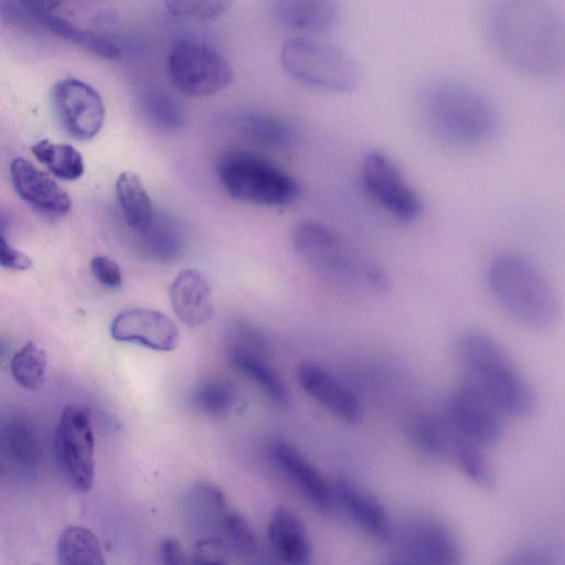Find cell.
<instances>
[{
    "label": "cell",
    "mask_w": 565,
    "mask_h": 565,
    "mask_svg": "<svg viewBox=\"0 0 565 565\" xmlns=\"http://www.w3.org/2000/svg\"><path fill=\"white\" fill-rule=\"evenodd\" d=\"M417 106L428 131L449 146H482L500 128V115L491 98L459 79L437 78L426 83L418 94Z\"/></svg>",
    "instance_id": "obj_2"
},
{
    "label": "cell",
    "mask_w": 565,
    "mask_h": 565,
    "mask_svg": "<svg viewBox=\"0 0 565 565\" xmlns=\"http://www.w3.org/2000/svg\"><path fill=\"white\" fill-rule=\"evenodd\" d=\"M294 245L322 275L341 287L384 292L390 280L375 262L351 246L328 226L303 221L295 226Z\"/></svg>",
    "instance_id": "obj_5"
},
{
    "label": "cell",
    "mask_w": 565,
    "mask_h": 565,
    "mask_svg": "<svg viewBox=\"0 0 565 565\" xmlns=\"http://www.w3.org/2000/svg\"><path fill=\"white\" fill-rule=\"evenodd\" d=\"M138 235L141 253L151 259L173 262L182 252V236L169 218L154 216L151 225Z\"/></svg>",
    "instance_id": "obj_30"
},
{
    "label": "cell",
    "mask_w": 565,
    "mask_h": 565,
    "mask_svg": "<svg viewBox=\"0 0 565 565\" xmlns=\"http://www.w3.org/2000/svg\"><path fill=\"white\" fill-rule=\"evenodd\" d=\"M218 182L233 199L265 206H284L300 194L298 181L282 167L252 150H227L216 160Z\"/></svg>",
    "instance_id": "obj_6"
},
{
    "label": "cell",
    "mask_w": 565,
    "mask_h": 565,
    "mask_svg": "<svg viewBox=\"0 0 565 565\" xmlns=\"http://www.w3.org/2000/svg\"><path fill=\"white\" fill-rule=\"evenodd\" d=\"M360 181L373 203L394 220L413 223L420 216L419 193L387 153L376 149L367 151L361 161Z\"/></svg>",
    "instance_id": "obj_10"
},
{
    "label": "cell",
    "mask_w": 565,
    "mask_h": 565,
    "mask_svg": "<svg viewBox=\"0 0 565 565\" xmlns=\"http://www.w3.org/2000/svg\"><path fill=\"white\" fill-rule=\"evenodd\" d=\"M36 18L52 14L64 0H19Z\"/></svg>",
    "instance_id": "obj_42"
},
{
    "label": "cell",
    "mask_w": 565,
    "mask_h": 565,
    "mask_svg": "<svg viewBox=\"0 0 565 565\" xmlns=\"http://www.w3.org/2000/svg\"><path fill=\"white\" fill-rule=\"evenodd\" d=\"M56 556L63 565L105 564L97 535L82 525H68L63 529L57 540Z\"/></svg>",
    "instance_id": "obj_25"
},
{
    "label": "cell",
    "mask_w": 565,
    "mask_h": 565,
    "mask_svg": "<svg viewBox=\"0 0 565 565\" xmlns=\"http://www.w3.org/2000/svg\"><path fill=\"white\" fill-rule=\"evenodd\" d=\"M481 447L455 433L449 457L475 486L490 490L497 483V476Z\"/></svg>",
    "instance_id": "obj_26"
},
{
    "label": "cell",
    "mask_w": 565,
    "mask_h": 565,
    "mask_svg": "<svg viewBox=\"0 0 565 565\" xmlns=\"http://www.w3.org/2000/svg\"><path fill=\"white\" fill-rule=\"evenodd\" d=\"M270 10L282 28L301 35L327 33L339 19L337 0H270Z\"/></svg>",
    "instance_id": "obj_20"
},
{
    "label": "cell",
    "mask_w": 565,
    "mask_h": 565,
    "mask_svg": "<svg viewBox=\"0 0 565 565\" xmlns=\"http://www.w3.org/2000/svg\"><path fill=\"white\" fill-rule=\"evenodd\" d=\"M168 11L178 18L211 21L223 15L232 0H162Z\"/></svg>",
    "instance_id": "obj_37"
},
{
    "label": "cell",
    "mask_w": 565,
    "mask_h": 565,
    "mask_svg": "<svg viewBox=\"0 0 565 565\" xmlns=\"http://www.w3.org/2000/svg\"><path fill=\"white\" fill-rule=\"evenodd\" d=\"M231 553L224 543L216 536H201L198 539L193 558L201 564H225L228 563Z\"/></svg>",
    "instance_id": "obj_38"
},
{
    "label": "cell",
    "mask_w": 565,
    "mask_h": 565,
    "mask_svg": "<svg viewBox=\"0 0 565 565\" xmlns=\"http://www.w3.org/2000/svg\"><path fill=\"white\" fill-rule=\"evenodd\" d=\"M297 380L307 395L339 419L360 423L362 409L358 397L322 365L310 361L300 363Z\"/></svg>",
    "instance_id": "obj_16"
},
{
    "label": "cell",
    "mask_w": 565,
    "mask_h": 565,
    "mask_svg": "<svg viewBox=\"0 0 565 565\" xmlns=\"http://www.w3.org/2000/svg\"><path fill=\"white\" fill-rule=\"evenodd\" d=\"M280 63L292 78L323 92L349 93L361 79L359 64L351 54L310 38H294L285 42Z\"/></svg>",
    "instance_id": "obj_7"
},
{
    "label": "cell",
    "mask_w": 565,
    "mask_h": 565,
    "mask_svg": "<svg viewBox=\"0 0 565 565\" xmlns=\"http://www.w3.org/2000/svg\"><path fill=\"white\" fill-rule=\"evenodd\" d=\"M457 354L473 383L504 416L525 418L536 407V394L509 352L491 335L468 330L456 343Z\"/></svg>",
    "instance_id": "obj_3"
},
{
    "label": "cell",
    "mask_w": 565,
    "mask_h": 565,
    "mask_svg": "<svg viewBox=\"0 0 565 565\" xmlns=\"http://www.w3.org/2000/svg\"><path fill=\"white\" fill-rule=\"evenodd\" d=\"M387 544L391 563L418 565H457L462 551L452 530L440 519L415 515L393 526Z\"/></svg>",
    "instance_id": "obj_8"
},
{
    "label": "cell",
    "mask_w": 565,
    "mask_h": 565,
    "mask_svg": "<svg viewBox=\"0 0 565 565\" xmlns=\"http://www.w3.org/2000/svg\"><path fill=\"white\" fill-rule=\"evenodd\" d=\"M160 558L168 565L185 564L186 556L181 544L175 539H166L160 545Z\"/></svg>",
    "instance_id": "obj_41"
},
{
    "label": "cell",
    "mask_w": 565,
    "mask_h": 565,
    "mask_svg": "<svg viewBox=\"0 0 565 565\" xmlns=\"http://www.w3.org/2000/svg\"><path fill=\"white\" fill-rule=\"evenodd\" d=\"M235 403L234 386L220 377H209L199 382L192 393L193 406L199 413L212 418L228 416Z\"/></svg>",
    "instance_id": "obj_31"
},
{
    "label": "cell",
    "mask_w": 565,
    "mask_h": 565,
    "mask_svg": "<svg viewBox=\"0 0 565 565\" xmlns=\"http://www.w3.org/2000/svg\"><path fill=\"white\" fill-rule=\"evenodd\" d=\"M137 106L142 118L161 130H174L182 126L184 110L180 100L159 84H145L137 92Z\"/></svg>",
    "instance_id": "obj_23"
},
{
    "label": "cell",
    "mask_w": 565,
    "mask_h": 565,
    "mask_svg": "<svg viewBox=\"0 0 565 565\" xmlns=\"http://www.w3.org/2000/svg\"><path fill=\"white\" fill-rule=\"evenodd\" d=\"M409 433L416 447L427 457L445 459L450 455L455 431L449 425L430 418L417 416L411 423Z\"/></svg>",
    "instance_id": "obj_33"
},
{
    "label": "cell",
    "mask_w": 565,
    "mask_h": 565,
    "mask_svg": "<svg viewBox=\"0 0 565 565\" xmlns=\"http://www.w3.org/2000/svg\"><path fill=\"white\" fill-rule=\"evenodd\" d=\"M94 277L109 289H118L122 284L119 265L108 256L98 255L90 260Z\"/></svg>",
    "instance_id": "obj_39"
},
{
    "label": "cell",
    "mask_w": 565,
    "mask_h": 565,
    "mask_svg": "<svg viewBox=\"0 0 565 565\" xmlns=\"http://www.w3.org/2000/svg\"><path fill=\"white\" fill-rule=\"evenodd\" d=\"M503 417L489 397L468 380L451 391L445 405V420L449 427L482 447L501 439Z\"/></svg>",
    "instance_id": "obj_13"
},
{
    "label": "cell",
    "mask_w": 565,
    "mask_h": 565,
    "mask_svg": "<svg viewBox=\"0 0 565 565\" xmlns=\"http://www.w3.org/2000/svg\"><path fill=\"white\" fill-rule=\"evenodd\" d=\"M2 444L8 457L23 469H32L40 458V444L34 427L25 418H11L2 428Z\"/></svg>",
    "instance_id": "obj_27"
},
{
    "label": "cell",
    "mask_w": 565,
    "mask_h": 565,
    "mask_svg": "<svg viewBox=\"0 0 565 565\" xmlns=\"http://www.w3.org/2000/svg\"><path fill=\"white\" fill-rule=\"evenodd\" d=\"M215 536L218 537L231 555L248 557L257 552V537L248 522L233 509L222 516Z\"/></svg>",
    "instance_id": "obj_36"
},
{
    "label": "cell",
    "mask_w": 565,
    "mask_h": 565,
    "mask_svg": "<svg viewBox=\"0 0 565 565\" xmlns=\"http://www.w3.org/2000/svg\"><path fill=\"white\" fill-rule=\"evenodd\" d=\"M169 298L177 318L189 327L201 326L213 315L212 289L199 270L180 271L170 285Z\"/></svg>",
    "instance_id": "obj_21"
},
{
    "label": "cell",
    "mask_w": 565,
    "mask_h": 565,
    "mask_svg": "<svg viewBox=\"0 0 565 565\" xmlns=\"http://www.w3.org/2000/svg\"><path fill=\"white\" fill-rule=\"evenodd\" d=\"M331 488L333 499L363 531L387 543L394 525L385 507L375 495L344 477L334 480Z\"/></svg>",
    "instance_id": "obj_19"
},
{
    "label": "cell",
    "mask_w": 565,
    "mask_h": 565,
    "mask_svg": "<svg viewBox=\"0 0 565 565\" xmlns=\"http://www.w3.org/2000/svg\"><path fill=\"white\" fill-rule=\"evenodd\" d=\"M270 454L279 470L312 507L322 512L331 510L334 502L332 488L294 445L277 439L270 446Z\"/></svg>",
    "instance_id": "obj_18"
},
{
    "label": "cell",
    "mask_w": 565,
    "mask_h": 565,
    "mask_svg": "<svg viewBox=\"0 0 565 565\" xmlns=\"http://www.w3.org/2000/svg\"><path fill=\"white\" fill-rule=\"evenodd\" d=\"M225 350L230 364L237 372L275 403H288L287 387L270 363L269 344L258 328L243 320L233 321L226 332Z\"/></svg>",
    "instance_id": "obj_12"
},
{
    "label": "cell",
    "mask_w": 565,
    "mask_h": 565,
    "mask_svg": "<svg viewBox=\"0 0 565 565\" xmlns=\"http://www.w3.org/2000/svg\"><path fill=\"white\" fill-rule=\"evenodd\" d=\"M32 152L54 175L73 181L84 173L82 154L72 146L41 140L32 146Z\"/></svg>",
    "instance_id": "obj_32"
},
{
    "label": "cell",
    "mask_w": 565,
    "mask_h": 565,
    "mask_svg": "<svg viewBox=\"0 0 565 565\" xmlns=\"http://www.w3.org/2000/svg\"><path fill=\"white\" fill-rule=\"evenodd\" d=\"M54 452L66 481L79 492L88 491L95 478V438L86 407L70 405L63 409L55 428Z\"/></svg>",
    "instance_id": "obj_11"
},
{
    "label": "cell",
    "mask_w": 565,
    "mask_h": 565,
    "mask_svg": "<svg viewBox=\"0 0 565 565\" xmlns=\"http://www.w3.org/2000/svg\"><path fill=\"white\" fill-rule=\"evenodd\" d=\"M267 537L275 555L284 563L291 565L308 564L312 556V547L307 530L289 508L280 505L273 512Z\"/></svg>",
    "instance_id": "obj_22"
},
{
    "label": "cell",
    "mask_w": 565,
    "mask_h": 565,
    "mask_svg": "<svg viewBox=\"0 0 565 565\" xmlns=\"http://www.w3.org/2000/svg\"><path fill=\"white\" fill-rule=\"evenodd\" d=\"M110 335L118 342L169 352L177 348L180 332L177 324L164 313L146 308H132L122 310L114 318Z\"/></svg>",
    "instance_id": "obj_15"
},
{
    "label": "cell",
    "mask_w": 565,
    "mask_h": 565,
    "mask_svg": "<svg viewBox=\"0 0 565 565\" xmlns=\"http://www.w3.org/2000/svg\"><path fill=\"white\" fill-rule=\"evenodd\" d=\"M38 19L52 33L95 55L107 60H115L120 55V47L111 40L81 29L63 18L49 14Z\"/></svg>",
    "instance_id": "obj_28"
},
{
    "label": "cell",
    "mask_w": 565,
    "mask_h": 565,
    "mask_svg": "<svg viewBox=\"0 0 565 565\" xmlns=\"http://www.w3.org/2000/svg\"><path fill=\"white\" fill-rule=\"evenodd\" d=\"M489 291L498 307L518 324L546 331L559 316V301L547 276L527 258L504 253L490 262Z\"/></svg>",
    "instance_id": "obj_4"
},
{
    "label": "cell",
    "mask_w": 565,
    "mask_h": 565,
    "mask_svg": "<svg viewBox=\"0 0 565 565\" xmlns=\"http://www.w3.org/2000/svg\"><path fill=\"white\" fill-rule=\"evenodd\" d=\"M47 358L34 342H26L12 356L10 371L15 383L26 391H38L45 382Z\"/></svg>",
    "instance_id": "obj_34"
},
{
    "label": "cell",
    "mask_w": 565,
    "mask_h": 565,
    "mask_svg": "<svg viewBox=\"0 0 565 565\" xmlns=\"http://www.w3.org/2000/svg\"><path fill=\"white\" fill-rule=\"evenodd\" d=\"M32 265L31 258L12 247L0 231V266L7 269L25 270Z\"/></svg>",
    "instance_id": "obj_40"
},
{
    "label": "cell",
    "mask_w": 565,
    "mask_h": 565,
    "mask_svg": "<svg viewBox=\"0 0 565 565\" xmlns=\"http://www.w3.org/2000/svg\"><path fill=\"white\" fill-rule=\"evenodd\" d=\"M116 192L127 225L136 234L145 232L156 213L140 178L130 171L120 173L116 181Z\"/></svg>",
    "instance_id": "obj_24"
},
{
    "label": "cell",
    "mask_w": 565,
    "mask_h": 565,
    "mask_svg": "<svg viewBox=\"0 0 565 565\" xmlns=\"http://www.w3.org/2000/svg\"><path fill=\"white\" fill-rule=\"evenodd\" d=\"M54 113L64 130L77 140L94 138L105 120V107L98 92L87 83L68 77L52 89Z\"/></svg>",
    "instance_id": "obj_14"
},
{
    "label": "cell",
    "mask_w": 565,
    "mask_h": 565,
    "mask_svg": "<svg viewBox=\"0 0 565 565\" xmlns=\"http://www.w3.org/2000/svg\"><path fill=\"white\" fill-rule=\"evenodd\" d=\"M487 34L497 56L522 76L547 79L563 70L564 24L548 0H494Z\"/></svg>",
    "instance_id": "obj_1"
},
{
    "label": "cell",
    "mask_w": 565,
    "mask_h": 565,
    "mask_svg": "<svg viewBox=\"0 0 565 565\" xmlns=\"http://www.w3.org/2000/svg\"><path fill=\"white\" fill-rule=\"evenodd\" d=\"M10 177L18 195L39 213L61 217L71 211L72 200L68 193L30 161L23 158L13 159Z\"/></svg>",
    "instance_id": "obj_17"
},
{
    "label": "cell",
    "mask_w": 565,
    "mask_h": 565,
    "mask_svg": "<svg viewBox=\"0 0 565 565\" xmlns=\"http://www.w3.org/2000/svg\"><path fill=\"white\" fill-rule=\"evenodd\" d=\"M168 73L173 86L190 97L214 95L233 78L227 60L214 47L193 39H180L172 45Z\"/></svg>",
    "instance_id": "obj_9"
},
{
    "label": "cell",
    "mask_w": 565,
    "mask_h": 565,
    "mask_svg": "<svg viewBox=\"0 0 565 565\" xmlns=\"http://www.w3.org/2000/svg\"><path fill=\"white\" fill-rule=\"evenodd\" d=\"M188 503L195 524L213 530L211 536H215L222 516L230 509L224 492L210 482H198L190 490Z\"/></svg>",
    "instance_id": "obj_29"
},
{
    "label": "cell",
    "mask_w": 565,
    "mask_h": 565,
    "mask_svg": "<svg viewBox=\"0 0 565 565\" xmlns=\"http://www.w3.org/2000/svg\"><path fill=\"white\" fill-rule=\"evenodd\" d=\"M238 129L243 136L271 147H286L294 139L291 128L281 119L249 113L238 118Z\"/></svg>",
    "instance_id": "obj_35"
}]
</instances>
